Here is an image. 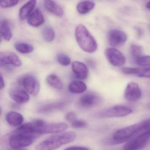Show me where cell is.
Returning <instances> with one entry per match:
<instances>
[{
  "label": "cell",
  "mask_w": 150,
  "mask_h": 150,
  "mask_svg": "<svg viewBox=\"0 0 150 150\" xmlns=\"http://www.w3.org/2000/svg\"><path fill=\"white\" fill-rule=\"evenodd\" d=\"M100 97L93 93H88L83 95L79 101V105L85 108H93L100 103Z\"/></svg>",
  "instance_id": "obj_9"
},
{
  "label": "cell",
  "mask_w": 150,
  "mask_h": 150,
  "mask_svg": "<svg viewBox=\"0 0 150 150\" xmlns=\"http://www.w3.org/2000/svg\"><path fill=\"white\" fill-rule=\"evenodd\" d=\"M144 125V132L150 134V118L143 121Z\"/></svg>",
  "instance_id": "obj_35"
},
{
  "label": "cell",
  "mask_w": 150,
  "mask_h": 150,
  "mask_svg": "<svg viewBox=\"0 0 150 150\" xmlns=\"http://www.w3.org/2000/svg\"><path fill=\"white\" fill-rule=\"evenodd\" d=\"M150 140V134L145 132L139 133L124 145V150H138L145 147Z\"/></svg>",
  "instance_id": "obj_6"
},
{
  "label": "cell",
  "mask_w": 150,
  "mask_h": 150,
  "mask_svg": "<svg viewBox=\"0 0 150 150\" xmlns=\"http://www.w3.org/2000/svg\"><path fill=\"white\" fill-rule=\"evenodd\" d=\"M66 119L69 122H73L75 120H77V115L76 113L73 111L68 112L67 114L65 116Z\"/></svg>",
  "instance_id": "obj_34"
},
{
  "label": "cell",
  "mask_w": 150,
  "mask_h": 150,
  "mask_svg": "<svg viewBox=\"0 0 150 150\" xmlns=\"http://www.w3.org/2000/svg\"><path fill=\"white\" fill-rule=\"evenodd\" d=\"M6 119L11 126H21L24 121L23 116L16 111H10L6 115Z\"/></svg>",
  "instance_id": "obj_19"
},
{
  "label": "cell",
  "mask_w": 150,
  "mask_h": 150,
  "mask_svg": "<svg viewBox=\"0 0 150 150\" xmlns=\"http://www.w3.org/2000/svg\"><path fill=\"white\" fill-rule=\"evenodd\" d=\"M38 137L37 135L18 133L14 131L9 138V144L13 148H24L32 144Z\"/></svg>",
  "instance_id": "obj_4"
},
{
  "label": "cell",
  "mask_w": 150,
  "mask_h": 150,
  "mask_svg": "<svg viewBox=\"0 0 150 150\" xmlns=\"http://www.w3.org/2000/svg\"><path fill=\"white\" fill-rule=\"evenodd\" d=\"M45 8L48 12L59 17L64 15V10L56 2L50 0H46L44 1Z\"/></svg>",
  "instance_id": "obj_18"
},
{
  "label": "cell",
  "mask_w": 150,
  "mask_h": 150,
  "mask_svg": "<svg viewBox=\"0 0 150 150\" xmlns=\"http://www.w3.org/2000/svg\"><path fill=\"white\" fill-rule=\"evenodd\" d=\"M22 84L28 93L33 96H37L40 90V84L38 80L32 75L25 76L23 79Z\"/></svg>",
  "instance_id": "obj_12"
},
{
  "label": "cell",
  "mask_w": 150,
  "mask_h": 150,
  "mask_svg": "<svg viewBox=\"0 0 150 150\" xmlns=\"http://www.w3.org/2000/svg\"><path fill=\"white\" fill-rule=\"evenodd\" d=\"M19 67L22 65L21 59L16 53L11 52H4L0 53V66L9 65Z\"/></svg>",
  "instance_id": "obj_11"
},
{
  "label": "cell",
  "mask_w": 150,
  "mask_h": 150,
  "mask_svg": "<svg viewBox=\"0 0 150 150\" xmlns=\"http://www.w3.org/2000/svg\"><path fill=\"white\" fill-rule=\"evenodd\" d=\"M136 30L139 37H141L143 35V30L139 28H136Z\"/></svg>",
  "instance_id": "obj_37"
},
{
  "label": "cell",
  "mask_w": 150,
  "mask_h": 150,
  "mask_svg": "<svg viewBox=\"0 0 150 150\" xmlns=\"http://www.w3.org/2000/svg\"><path fill=\"white\" fill-rule=\"evenodd\" d=\"M144 132L143 122H139L117 131L113 135V139L117 143L128 142L139 133Z\"/></svg>",
  "instance_id": "obj_3"
},
{
  "label": "cell",
  "mask_w": 150,
  "mask_h": 150,
  "mask_svg": "<svg viewBox=\"0 0 150 150\" xmlns=\"http://www.w3.org/2000/svg\"><path fill=\"white\" fill-rule=\"evenodd\" d=\"M69 90L70 92L73 93H82L87 90V86L82 81H74L70 83Z\"/></svg>",
  "instance_id": "obj_22"
},
{
  "label": "cell",
  "mask_w": 150,
  "mask_h": 150,
  "mask_svg": "<svg viewBox=\"0 0 150 150\" xmlns=\"http://www.w3.org/2000/svg\"><path fill=\"white\" fill-rule=\"evenodd\" d=\"M15 48L17 51L22 54H28L34 50V48L32 45L26 43H16L15 45Z\"/></svg>",
  "instance_id": "obj_25"
},
{
  "label": "cell",
  "mask_w": 150,
  "mask_h": 150,
  "mask_svg": "<svg viewBox=\"0 0 150 150\" xmlns=\"http://www.w3.org/2000/svg\"><path fill=\"white\" fill-rule=\"evenodd\" d=\"M125 98L129 102L138 100L142 96V91L138 84L134 82L128 83L125 91Z\"/></svg>",
  "instance_id": "obj_10"
},
{
  "label": "cell",
  "mask_w": 150,
  "mask_h": 150,
  "mask_svg": "<svg viewBox=\"0 0 150 150\" xmlns=\"http://www.w3.org/2000/svg\"><path fill=\"white\" fill-rule=\"evenodd\" d=\"M149 107H150V104H149Z\"/></svg>",
  "instance_id": "obj_41"
},
{
  "label": "cell",
  "mask_w": 150,
  "mask_h": 150,
  "mask_svg": "<svg viewBox=\"0 0 150 150\" xmlns=\"http://www.w3.org/2000/svg\"><path fill=\"white\" fill-rule=\"evenodd\" d=\"M94 6V3L93 1H81L77 5V11L80 14H86L92 10Z\"/></svg>",
  "instance_id": "obj_23"
},
{
  "label": "cell",
  "mask_w": 150,
  "mask_h": 150,
  "mask_svg": "<svg viewBox=\"0 0 150 150\" xmlns=\"http://www.w3.org/2000/svg\"><path fill=\"white\" fill-rule=\"evenodd\" d=\"M0 31L1 37L6 41H10L13 35L9 26V23L7 21L3 20L1 22Z\"/></svg>",
  "instance_id": "obj_21"
},
{
  "label": "cell",
  "mask_w": 150,
  "mask_h": 150,
  "mask_svg": "<svg viewBox=\"0 0 150 150\" xmlns=\"http://www.w3.org/2000/svg\"><path fill=\"white\" fill-rule=\"evenodd\" d=\"M146 7L148 9H150V1L146 3Z\"/></svg>",
  "instance_id": "obj_40"
},
{
  "label": "cell",
  "mask_w": 150,
  "mask_h": 150,
  "mask_svg": "<svg viewBox=\"0 0 150 150\" xmlns=\"http://www.w3.org/2000/svg\"><path fill=\"white\" fill-rule=\"evenodd\" d=\"M137 76L141 78H150V67L146 68H139Z\"/></svg>",
  "instance_id": "obj_31"
},
{
  "label": "cell",
  "mask_w": 150,
  "mask_h": 150,
  "mask_svg": "<svg viewBox=\"0 0 150 150\" xmlns=\"http://www.w3.org/2000/svg\"></svg>",
  "instance_id": "obj_42"
},
{
  "label": "cell",
  "mask_w": 150,
  "mask_h": 150,
  "mask_svg": "<svg viewBox=\"0 0 150 150\" xmlns=\"http://www.w3.org/2000/svg\"><path fill=\"white\" fill-rule=\"evenodd\" d=\"M127 38V35L124 32L118 30H112L108 35L109 42L113 47L122 46L126 42Z\"/></svg>",
  "instance_id": "obj_8"
},
{
  "label": "cell",
  "mask_w": 150,
  "mask_h": 150,
  "mask_svg": "<svg viewBox=\"0 0 150 150\" xmlns=\"http://www.w3.org/2000/svg\"><path fill=\"white\" fill-rule=\"evenodd\" d=\"M44 17L40 9L36 8L31 13L28 18V23L33 27H38L43 24Z\"/></svg>",
  "instance_id": "obj_17"
},
{
  "label": "cell",
  "mask_w": 150,
  "mask_h": 150,
  "mask_svg": "<svg viewBox=\"0 0 150 150\" xmlns=\"http://www.w3.org/2000/svg\"><path fill=\"white\" fill-rule=\"evenodd\" d=\"M46 80L48 84L52 87L58 90L63 88V83L57 75L54 74L49 75L47 77Z\"/></svg>",
  "instance_id": "obj_24"
},
{
  "label": "cell",
  "mask_w": 150,
  "mask_h": 150,
  "mask_svg": "<svg viewBox=\"0 0 150 150\" xmlns=\"http://www.w3.org/2000/svg\"><path fill=\"white\" fill-rule=\"evenodd\" d=\"M36 4V1L31 0L27 2L21 8L19 12V18L21 21H24L29 17L33 12Z\"/></svg>",
  "instance_id": "obj_20"
},
{
  "label": "cell",
  "mask_w": 150,
  "mask_h": 150,
  "mask_svg": "<svg viewBox=\"0 0 150 150\" xmlns=\"http://www.w3.org/2000/svg\"><path fill=\"white\" fill-rule=\"evenodd\" d=\"M72 127L75 129H81L87 127V123L85 121L81 120H76L71 123Z\"/></svg>",
  "instance_id": "obj_32"
},
{
  "label": "cell",
  "mask_w": 150,
  "mask_h": 150,
  "mask_svg": "<svg viewBox=\"0 0 150 150\" xmlns=\"http://www.w3.org/2000/svg\"><path fill=\"white\" fill-rule=\"evenodd\" d=\"M72 69L77 79L84 80L87 78L88 69L82 62L77 61L74 62L72 64Z\"/></svg>",
  "instance_id": "obj_15"
},
{
  "label": "cell",
  "mask_w": 150,
  "mask_h": 150,
  "mask_svg": "<svg viewBox=\"0 0 150 150\" xmlns=\"http://www.w3.org/2000/svg\"><path fill=\"white\" fill-rule=\"evenodd\" d=\"M76 41L81 48L86 52L93 53L97 49V44L88 30L82 24H79L75 30Z\"/></svg>",
  "instance_id": "obj_2"
},
{
  "label": "cell",
  "mask_w": 150,
  "mask_h": 150,
  "mask_svg": "<svg viewBox=\"0 0 150 150\" xmlns=\"http://www.w3.org/2000/svg\"><path fill=\"white\" fill-rule=\"evenodd\" d=\"M64 150H90L88 148L84 146H73L66 148Z\"/></svg>",
  "instance_id": "obj_36"
},
{
  "label": "cell",
  "mask_w": 150,
  "mask_h": 150,
  "mask_svg": "<svg viewBox=\"0 0 150 150\" xmlns=\"http://www.w3.org/2000/svg\"><path fill=\"white\" fill-rule=\"evenodd\" d=\"M130 52L132 56L135 59L141 56L142 48L137 45L132 44L130 46Z\"/></svg>",
  "instance_id": "obj_29"
},
{
  "label": "cell",
  "mask_w": 150,
  "mask_h": 150,
  "mask_svg": "<svg viewBox=\"0 0 150 150\" xmlns=\"http://www.w3.org/2000/svg\"><path fill=\"white\" fill-rule=\"evenodd\" d=\"M138 68H132V67H125L122 68V71L123 73L126 74H132L136 75L137 74Z\"/></svg>",
  "instance_id": "obj_33"
},
{
  "label": "cell",
  "mask_w": 150,
  "mask_h": 150,
  "mask_svg": "<svg viewBox=\"0 0 150 150\" xmlns=\"http://www.w3.org/2000/svg\"><path fill=\"white\" fill-rule=\"evenodd\" d=\"M132 110L126 106H116L97 112L96 117L98 118H112L123 117L131 114Z\"/></svg>",
  "instance_id": "obj_5"
},
{
  "label": "cell",
  "mask_w": 150,
  "mask_h": 150,
  "mask_svg": "<svg viewBox=\"0 0 150 150\" xmlns=\"http://www.w3.org/2000/svg\"><path fill=\"white\" fill-rule=\"evenodd\" d=\"M135 62L139 66L150 67V56H140L135 59Z\"/></svg>",
  "instance_id": "obj_27"
},
{
  "label": "cell",
  "mask_w": 150,
  "mask_h": 150,
  "mask_svg": "<svg viewBox=\"0 0 150 150\" xmlns=\"http://www.w3.org/2000/svg\"><path fill=\"white\" fill-rule=\"evenodd\" d=\"M18 3L17 0H3L1 2L0 6L2 8H8L16 6Z\"/></svg>",
  "instance_id": "obj_30"
},
{
  "label": "cell",
  "mask_w": 150,
  "mask_h": 150,
  "mask_svg": "<svg viewBox=\"0 0 150 150\" xmlns=\"http://www.w3.org/2000/svg\"><path fill=\"white\" fill-rule=\"evenodd\" d=\"M68 127V125L65 123H48L46 122L44 127L42 134L59 133L64 131Z\"/></svg>",
  "instance_id": "obj_16"
},
{
  "label": "cell",
  "mask_w": 150,
  "mask_h": 150,
  "mask_svg": "<svg viewBox=\"0 0 150 150\" xmlns=\"http://www.w3.org/2000/svg\"><path fill=\"white\" fill-rule=\"evenodd\" d=\"M76 134L72 131L60 132L45 139L36 146V150H56L75 140Z\"/></svg>",
  "instance_id": "obj_1"
},
{
  "label": "cell",
  "mask_w": 150,
  "mask_h": 150,
  "mask_svg": "<svg viewBox=\"0 0 150 150\" xmlns=\"http://www.w3.org/2000/svg\"><path fill=\"white\" fill-rule=\"evenodd\" d=\"M57 60L60 64L64 66H67L71 64L70 58L67 55L63 53L59 54L57 56Z\"/></svg>",
  "instance_id": "obj_28"
},
{
  "label": "cell",
  "mask_w": 150,
  "mask_h": 150,
  "mask_svg": "<svg viewBox=\"0 0 150 150\" xmlns=\"http://www.w3.org/2000/svg\"><path fill=\"white\" fill-rule=\"evenodd\" d=\"M68 105L67 101H59L45 104L38 108V112L40 114H47L59 111L66 108Z\"/></svg>",
  "instance_id": "obj_13"
},
{
  "label": "cell",
  "mask_w": 150,
  "mask_h": 150,
  "mask_svg": "<svg viewBox=\"0 0 150 150\" xmlns=\"http://www.w3.org/2000/svg\"><path fill=\"white\" fill-rule=\"evenodd\" d=\"M0 78H1V85H0V88H1V89H2L5 87V83L2 75H1V77H0Z\"/></svg>",
  "instance_id": "obj_38"
},
{
  "label": "cell",
  "mask_w": 150,
  "mask_h": 150,
  "mask_svg": "<svg viewBox=\"0 0 150 150\" xmlns=\"http://www.w3.org/2000/svg\"><path fill=\"white\" fill-rule=\"evenodd\" d=\"M105 54L108 61L114 66L121 67L126 63V59L124 55L116 49L108 48L105 50Z\"/></svg>",
  "instance_id": "obj_7"
},
{
  "label": "cell",
  "mask_w": 150,
  "mask_h": 150,
  "mask_svg": "<svg viewBox=\"0 0 150 150\" xmlns=\"http://www.w3.org/2000/svg\"><path fill=\"white\" fill-rule=\"evenodd\" d=\"M27 150V149H26V148H13V149H12V150Z\"/></svg>",
  "instance_id": "obj_39"
},
{
  "label": "cell",
  "mask_w": 150,
  "mask_h": 150,
  "mask_svg": "<svg viewBox=\"0 0 150 150\" xmlns=\"http://www.w3.org/2000/svg\"><path fill=\"white\" fill-rule=\"evenodd\" d=\"M9 96L14 101L18 104L26 103L30 100V96L28 92L19 88L11 89L9 91Z\"/></svg>",
  "instance_id": "obj_14"
},
{
  "label": "cell",
  "mask_w": 150,
  "mask_h": 150,
  "mask_svg": "<svg viewBox=\"0 0 150 150\" xmlns=\"http://www.w3.org/2000/svg\"><path fill=\"white\" fill-rule=\"evenodd\" d=\"M42 36L46 42H52L55 38V31L50 27H45L42 30Z\"/></svg>",
  "instance_id": "obj_26"
}]
</instances>
